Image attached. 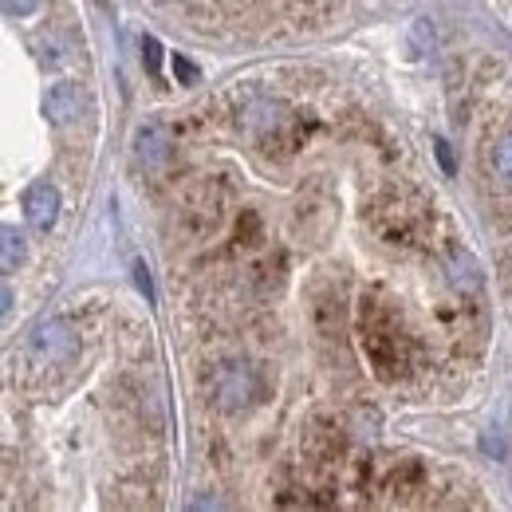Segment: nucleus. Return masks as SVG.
<instances>
[{
  "instance_id": "dca6fc26",
  "label": "nucleus",
  "mask_w": 512,
  "mask_h": 512,
  "mask_svg": "<svg viewBox=\"0 0 512 512\" xmlns=\"http://www.w3.org/2000/svg\"><path fill=\"white\" fill-rule=\"evenodd\" d=\"M434 154H438V162H442V170L453 174V150H449L446 138H434Z\"/></svg>"
},
{
  "instance_id": "20e7f679",
  "label": "nucleus",
  "mask_w": 512,
  "mask_h": 512,
  "mask_svg": "<svg viewBox=\"0 0 512 512\" xmlns=\"http://www.w3.org/2000/svg\"><path fill=\"white\" fill-rule=\"evenodd\" d=\"M375 229L383 233L390 245H410V237L422 229V213L418 209H406L398 201H379L375 205Z\"/></svg>"
},
{
  "instance_id": "4468645a",
  "label": "nucleus",
  "mask_w": 512,
  "mask_h": 512,
  "mask_svg": "<svg viewBox=\"0 0 512 512\" xmlns=\"http://www.w3.org/2000/svg\"><path fill=\"white\" fill-rule=\"evenodd\" d=\"M142 64L150 67V75H158V64H162V48H158V40H154V36H146V40H142Z\"/></svg>"
},
{
  "instance_id": "f8f14e48",
  "label": "nucleus",
  "mask_w": 512,
  "mask_h": 512,
  "mask_svg": "<svg viewBox=\"0 0 512 512\" xmlns=\"http://www.w3.org/2000/svg\"><path fill=\"white\" fill-rule=\"evenodd\" d=\"M493 162H497V174L505 178L512 186V138H505V142H497V154H493Z\"/></svg>"
},
{
  "instance_id": "9d476101",
  "label": "nucleus",
  "mask_w": 512,
  "mask_h": 512,
  "mask_svg": "<svg viewBox=\"0 0 512 512\" xmlns=\"http://www.w3.org/2000/svg\"><path fill=\"white\" fill-rule=\"evenodd\" d=\"M237 237H241L245 245H253L256 237H260V217H256L253 209H241V221H237Z\"/></svg>"
},
{
  "instance_id": "f257e3e1",
  "label": "nucleus",
  "mask_w": 512,
  "mask_h": 512,
  "mask_svg": "<svg viewBox=\"0 0 512 512\" xmlns=\"http://www.w3.org/2000/svg\"><path fill=\"white\" fill-rule=\"evenodd\" d=\"M359 331H363V351H367L371 371L383 383H398L410 367V339L398 323L394 304H386L379 292H367L359 308Z\"/></svg>"
},
{
  "instance_id": "2eb2a0df",
  "label": "nucleus",
  "mask_w": 512,
  "mask_h": 512,
  "mask_svg": "<svg viewBox=\"0 0 512 512\" xmlns=\"http://www.w3.org/2000/svg\"><path fill=\"white\" fill-rule=\"evenodd\" d=\"M134 284H138V292L146 296V304H154V280H150V272H146V264H142V260L134 264Z\"/></svg>"
},
{
  "instance_id": "7ed1b4c3",
  "label": "nucleus",
  "mask_w": 512,
  "mask_h": 512,
  "mask_svg": "<svg viewBox=\"0 0 512 512\" xmlns=\"http://www.w3.org/2000/svg\"><path fill=\"white\" fill-rule=\"evenodd\" d=\"M213 394H217V406L221 410H241L256 398L253 386V371L245 363H229L217 371V383H213Z\"/></svg>"
},
{
  "instance_id": "f03ea898",
  "label": "nucleus",
  "mask_w": 512,
  "mask_h": 512,
  "mask_svg": "<svg viewBox=\"0 0 512 512\" xmlns=\"http://www.w3.org/2000/svg\"><path fill=\"white\" fill-rule=\"evenodd\" d=\"M79 351V335L67 320H44L32 327L28 343H24V359L32 367H64Z\"/></svg>"
},
{
  "instance_id": "0eeeda50",
  "label": "nucleus",
  "mask_w": 512,
  "mask_h": 512,
  "mask_svg": "<svg viewBox=\"0 0 512 512\" xmlns=\"http://www.w3.org/2000/svg\"><path fill=\"white\" fill-rule=\"evenodd\" d=\"M44 115L56 123V127H67L83 115V91L75 83H56L48 95H44Z\"/></svg>"
},
{
  "instance_id": "ddd939ff",
  "label": "nucleus",
  "mask_w": 512,
  "mask_h": 512,
  "mask_svg": "<svg viewBox=\"0 0 512 512\" xmlns=\"http://www.w3.org/2000/svg\"><path fill=\"white\" fill-rule=\"evenodd\" d=\"M174 75H178V83H186V87L201 83V71H197V64H190L186 56H174Z\"/></svg>"
},
{
  "instance_id": "f3484780",
  "label": "nucleus",
  "mask_w": 512,
  "mask_h": 512,
  "mask_svg": "<svg viewBox=\"0 0 512 512\" xmlns=\"http://www.w3.org/2000/svg\"><path fill=\"white\" fill-rule=\"evenodd\" d=\"M36 4L40 0H4V12L8 16H28V12H36Z\"/></svg>"
},
{
  "instance_id": "423d86ee",
  "label": "nucleus",
  "mask_w": 512,
  "mask_h": 512,
  "mask_svg": "<svg viewBox=\"0 0 512 512\" xmlns=\"http://www.w3.org/2000/svg\"><path fill=\"white\" fill-rule=\"evenodd\" d=\"M170 146H174V138H170V130L162 127V123H142V127L134 130V158L146 162V166L170 162Z\"/></svg>"
},
{
  "instance_id": "9b49d317",
  "label": "nucleus",
  "mask_w": 512,
  "mask_h": 512,
  "mask_svg": "<svg viewBox=\"0 0 512 512\" xmlns=\"http://www.w3.org/2000/svg\"><path fill=\"white\" fill-rule=\"evenodd\" d=\"M410 40H414V52H426V48L434 44V24H430V20H414Z\"/></svg>"
},
{
  "instance_id": "1a4fd4ad",
  "label": "nucleus",
  "mask_w": 512,
  "mask_h": 512,
  "mask_svg": "<svg viewBox=\"0 0 512 512\" xmlns=\"http://www.w3.org/2000/svg\"><path fill=\"white\" fill-rule=\"evenodd\" d=\"M0 245H4V272H16V268L24 264V237H20L12 225H4Z\"/></svg>"
},
{
  "instance_id": "39448f33",
  "label": "nucleus",
  "mask_w": 512,
  "mask_h": 512,
  "mask_svg": "<svg viewBox=\"0 0 512 512\" xmlns=\"http://www.w3.org/2000/svg\"><path fill=\"white\" fill-rule=\"evenodd\" d=\"M24 213H28V225L32 229L52 233V225L60 217V193H56V186H48V182L32 186V190L24 193Z\"/></svg>"
},
{
  "instance_id": "6e6552de",
  "label": "nucleus",
  "mask_w": 512,
  "mask_h": 512,
  "mask_svg": "<svg viewBox=\"0 0 512 512\" xmlns=\"http://www.w3.org/2000/svg\"><path fill=\"white\" fill-rule=\"evenodd\" d=\"M422 481H426V469H422L418 461H398V465L386 473L383 489L390 497H406V493H414Z\"/></svg>"
}]
</instances>
